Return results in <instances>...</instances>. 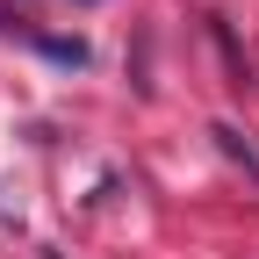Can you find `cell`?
I'll return each instance as SVG.
<instances>
[{"label":"cell","instance_id":"cell-1","mask_svg":"<svg viewBox=\"0 0 259 259\" xmlns=\"http://www.w3.org/2000/svg\"><path fill=\"white\" fill-rule=\"evenodd\" d=\"M36 51H44L51 65H72V72L87 65V44H79V36H36Z\"/></svg>","mask_w":259,"mask_h":259},{"label":"cell","instance_id":"cell-2","mask_svg":"<svg viewBox=\"0 0 259 259\" xmlns=\"http://www.w3.org/2000/svg\"><path fill=\"white\" fill-rule=\"evenodd\" d=\"M216 144H223V151H231V158H245V173H259V158H252V144L238 137V130H231V122H216Z\"/></svg>","mask_w":259,"mask_h":259},{"label":"cell","instance_id":"cell-3","mask_svg":"<svg viewBox=\"0 0 259 259\" xmlns=\"http://www.w3.org/2000/svg\"><path fill=\"white\" fill-rule=\"evenodd\" d=\"M79 8H94V0H79Z\"/></svg>","mask_w":259,"mask_h":259},{"label":"cell","instance_id":"cell-4","mask_svg":"<svg viewBox=\"0 0 259 259\" xmlns=\"http://www.w3.org/2000/svg\"><path fill=\"white\" fill-rule=\"evenodd\" d=\"M44 259H58V252H44Z\"/></svg>","mask_w":259,"mask_h":259}]
</instances>
